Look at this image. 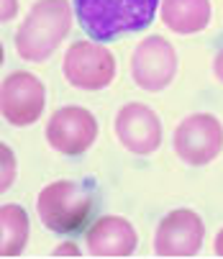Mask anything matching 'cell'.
Instances as JSON below:
<instances>
[{"instance_id": "obj_1", "label": "cell", "mask_w": 223, "mask_h": 259, "mask_svg": "<svg viewBox=\"0 0 223 259\" xmlns=\"http://www.w3.org/2000/svg\"><path fill=\"white\" fill-rule=\"evenodd\" d=\"M72 28L69 0H36L16 31V52L23 62H47Z\"/></svg>"}, {"instance_id": "obj_2", "label": "cell", "mask_w": 223, "mask_h": 259, "mask_svg": "<svg viewBox=\"0 0 223 259\" xmlns=\"http://www.w3.org/2000/svg\"><path fill=\"white\" fill-rule=\"evenodd\" d=\"M159 0H74L80 26L95 41L133 33L154 21Z\"/></svg>"}, {"instance_id": "obj_3", "label": "cell", "mask_w": 223, "mask_h": 259, "mask_svg": "<svg viewBox=\"0 0 223 259\" xmlns=\"http://www.w3.org/2000/svg\"><path fill=\"white\" fill-rule=\"evenodd\" d=\"M93 210V195L85 185L74 180L49 182L36 198V213L41 224L54 234H74L80 231Z\"/></svg>"}, {"instance_id": "obj_4", "label": "cell", "mask_w": 223, "mask_h": 259, "mask_svg": "<svg viewBox=\"0 0 223 259\" xmlns=\"http://www.w3.org/2000/svg\"><path fill=\"white\" fill-rule=\"evenodd\" d=\"M172 146L185 164H210L223 149V123L213 113H193L177 123Z\"/></svg>"}, {"instance_id": "obj_5", "label": "cell", "mask_w": 223, "mask_h": 259, "mask_svg": "<svg viewBox=\"0 0 223 259\" xmlns=\"http://www.w3.org/2000/svg\"><path fill=\"white\" fill-rule=\"evenodd\" d=\"M62 72L72 88L103 90L116 77V57L98 41H74L64 52Z\"/></svg>"}, {"instance_id": "obj_6", "label": "cell", "mask_w": 223, "mask_h": 259, "mask_svg": "<svg viewBox=\"0 0 223 259\" xmlns=\"http://www.w3.org/2000/svg\"><path fill=\"white\" fill-rule=\"evenodd\" d=\"M47 105L44 82L26 69H16L0 82V116L11 126L26 128L39 121Z\"/></svg>"}, {"instance_id": "obj_7", "label": "cell", "mask_w": 223, "mask_h": 259, "mask_svg": "<svg viewBox=\"0 0 223 259\" xmlns=\"http://www.w3.org/2000/svg\"><path fill=\"white\" fill-rule=\"evenodd\" d=\"M177 75V52L164 36L154 33L133 49L131 54V77L146 93H162L172 85Z\"/></svg>"}, {"instance_id": "obj_8", "label": "cell", "mask_w": 223, "mask_h": 259, "mask_svg": "<svg viewBox=\"0 0 223 259\" xmlns=\"http://www.w3.org/2000/svg\"><path fill=\"white\" fill-rule=\"evenodd\" d=\"M98 139V121L87 108L62 105L57 108L47 123V141L54 152L64 157L85 154Z\"/></svg>"}, {"instance_id": "obj_9", "label": "cell", "mask_w": 223, "mask_h": 259, "mask_svg": "<svg viewBox=\"0 0 223 259\" xmlns=\"http://www.w3.org/2000/svg\"><path fill=\"white\" fill-rule=\"evenodd\" d=\"M205 226L203 218L190 208L169 210L154 231L157 256H195L203 246Z\"/></svg>"}, {"instance_id": "obj_10", "label": "cell", "mask_w": 223, "mask_h": 259, "mask_svg": "<svg viewBox=\"0 0 223 259\" xmlns=\"http://www.w3.org/2000/svg\"><path fill=\"white\" fill-rule=\"evenodd\" d=\"M113 131L123 149L139 157L154 154L162 146V121L144 103H126L123 108H118Z\"/></svg>"}, {"instance_id": "obj_11", "label": "cell", "mask_w": 223, "mask_h": 259, "mask_svg": "<svg viewBox=\"0 0 223 259\" xmlns=\"http://www.w3.org/2000/svg\"><path fill=\"white\" fill-rule=\"evenodd\" d=\"M136 244V229L121 215H100L85 234V246L93 256H131Z\"/></svg>"}, {"instance_id": "obj_12", "label": "cell", "mask_w": 223, "mask_h": 259, "mask_svg": "<svg viewBox=\"0 0 223 259\" xmlns=\"http://www.w3.org/2000/svg\"><path fill=\"white\" fill-rule=\"evenodd\" d=\"M210 0H162V21L174 33H198L210 23Z\"/></svg>"}, {"instance_id": "obj_13", "label": "cell", "mask_w": 223, "mask_h": 259, "mask_svg": "<svg viewBox=\"0 0 223 259\" xmlns=\"http://www.w3.org/2000/svg\"><path fill=\"white\" fill-rule=\"evenodd\" d=\"M0 229H3V249L0 256H18L28 244V215L18 203L0 205Z\"/></svg>"}, {"instance_id": "obj_14", "label": "cell", "mask_w": 223, "mask_h": 259, "mask_svg": "<svg viewBox=\"0 0 223 259\" xmlns=\"http://www.w3.org/2000/svg\"><path fill=\"white\" fill-rule=\"evenodd\" d=\"M16 175H18V162H16V154L8 144L0 141V195L8 193L16 182Z\"/></svg>"}, {"instance_id": "obj_15", "label": "cell", "mask_w": 223, "mask_h": 259, "mask_svg": "<svg viewBox=\"0 0 223 259\" xmlns=\"http://www.w3.org/2000/svg\"><path fill=\"white\" fill-rule=\"evenodd\" d=\"M18 16V0H0V23H8Z\"/></svg>"}, {"instance_id": "obj_16", "label": "cell", "mask_w": 223, "mask_h": 259, "mask_svg": "<svg viewBox=\"0 0 223 259\" xmlns=\"http://www.w3.org/2000/svg\"><path fill=\"white\" fill-rule=\"evenodd\" d=\"M52 256H80V246H77V244H72V241L59 244V246L52 251Z\"/></svg>"}, {"instance_id": "obj_17", "label": "cell", "mask_w": 223, "mask_h": 259, "mask_svg": "<svg viewBox=\"0 0 223 259\" xmlns=\"http://www.w3.org/2000/svg\"><path fill=\"white\" fill-rule=\"evenodd\" d=\"M213 75H215V80L223 85V49L215 54V59H213Z\"/></svg>"}, {"instance_id": "obj_18", "label": "cell", "mask_w": 223, "mask_h": 259, "mask_svg": "<svg viewBox=\"0 0 223 259\" xmlns=\"http://www.w3.org/2000/svg\"><path fill=\"white\" fill-rule=\"evenodd\" d=\"M213 251L218 254V256H223V229L215 234V241H213Z\"/></svg>"}, {"instance_id": "obj_19", "label": "cell", "mask_w": 223, "mask_h": 259, "mask_svg": "<svg viewBox=\"0 0 223 259\" xmlns=\"http://www.w3.org/2000/svg\"><path fill=\"white\" fill-rule=\"evenodd\" d=\"M3 62H6V49H3V41H0V67H3Z\"/></svg>"}, {"instance_id": "obj_20", "label": "cell", "mask_w": 223, "mask_h": 259, "mask_svg": "<svg viewBox=\"0 0 223 259\" xmlns=\"http://www.w3.org/2000/svg\"><path fill=\"white\" fill-rule=\"evenodd\" d=\"M0 249H3V229H0Z\"/></svg>"}]
</instances>
